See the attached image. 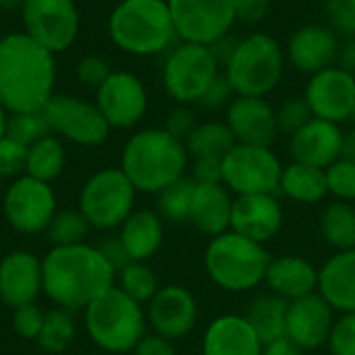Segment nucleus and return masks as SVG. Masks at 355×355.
I'll use <instances>...</instances> for the list:
<instances>
[{
  "label": "nucleus",
  "mask_w": 355,
  "mask_h": 355,
  "mask_svg": "<svg viewBox=\"0 0 355 355\" xmlns=\"http://www.w3.org/2000/svg\"><path fill=\"white\" fill-rule=\"evenodd\" d=\"M44 291L42 260L31 252L15 250L0 260V300L15 308L35 304Z\"/></svg>",
  "instance_id": "nucleus-20"
},
{
  "label": "nucleus",
  "mask_w": 355,
  "mask_h": 355,
  "mask_svg": "<svg viewBox=\"0 0 355 355\" xmlns=\"http://www.w3.org/2000/svg\"><path fill=\"white\" fill-rule=\"evenodd\" d=\"M304 98L316 119L339 125L352 119L355 108V77L339 64H333L310 75Z\"/></svg>",
  "instance_id": "nucleus-16"
},
{
  "label": "nucleus",
  "mask_w": 355,
  "mask_h": 355,
  "mask_svg": "<svg viewBox=\"0 0 355 355\" xmlns=\"http://www.w3.org/2000/svg\"><path fill=\"white\" fill-rule=\"evenodd\" d=\"M283 164L270 148L235 144L223 158V185L237 196L272 193L279 189Z\"/></svg>",
  "instance_id": "nucleus-10"
},
{
  "label": "nucleus",
  "mask_w": 355,
  "mask_h": 355,
  "mask_svg": "<svg viewBox=\"0 0 355 355\" xmlns=\"http://www.w3.org/2000/svg\"><path fill=\"white\" fill-rule=\"evenodd\" d=\"M268 252L262 243L252 241L235 231H227L206 248V270L210 279L227 291H248L266 279L270 264Z\"/></svg>",
  "instance_id": "nucleus-7"
},
{
  "label": "nucleus",
  "mask_w": 355,
  "mask_h": 355,
  "mask_svg": "<svg viewBox=\"0 0 355 355\" xmlns=\"http://www.w3.org/2000/svg\"><path fill=\"white\" fill-rule=\"evenodd\" d=\"M235 19L245 25H258L266 19L272 0H233Z\"/></svg>",
  "instance_id": "nucleus-48"
},
{
  "label": "nucleus",
  "mask_w": 355,
  "mask_h": 355,
  "mask_svg": "<svg viewBox=\"0 0 355 355\" xmlns=\"http://www.w3.org/2000/svg\"><path fill=\"white\" fill-rule=\"evenodd\" d=\"M87 231H89V223L79 210H64L54 214L52 223L46 229V235L52 248H67V245L83 243Z\"/></svg>",
  "instance_id": "nucleus-36"
},
{
  "label": "nucleus",
  "mask_w": 355,
  "mask_h": 355,
  "mask_svg": "<svg viewBox=\"0 0 355 355\" xmlns=\"http://www.w3.org/2000/svg\"><path fill=\"white\" fill-rule=\"evenodd\" d=\"M44 293L56 308L77 312L114 287L116 270L87 243L52 248L42 260Z\"/></svg>",
  "instance_id": "nucleus-2"
},
{
  "label": "nucleus",
  "mask_w": 355,
  "mask_h": 355,
  "mask_svg": "<svg viewBox=\"0 0 355 355\" xmlns=\"http://www.w3.org/2000/svg\"><path fill=\"white\" fill-rule=\"evenodd\" d=\"M339 67L345 69L347 73H352L355 77V37H349L345 42V46L339 50Z\"/></svg>",
  "instance_id": "nucleus-53"
},
{
  "label": "nucleus",
  "mask_w": 355,
  "mask_h": 355,
  "mask_svg": "<svg viewBox=\"0 0 355 355\" xmlns=\"http://www.w3.org/2000/svg\"><path fill=\"white\" fill-rule=\"evenodd\" d=\"M312 119H314L312 108H310V104H308V100L304 96H291V98H287L279 106V110H277L279 133H287V135L297 133Z\"/></svg>",
  "instance_id": "nucleus-40"
},
{
  "label": "nucleus",
  "mask_w": 355,
  "mask_h": 355,
  "mask_svg": "<svg viewBox=\"0 0 355 355\" xmlns=\"http://www.w3.org/2000/svg\"><path fill=\"white\" fill-rule=\"evenodd\" d=\"M225 123L233 131L237 144L270 148L279 135L277 110L264 98H233L227 106Z\"/></svg>",
  "instance_id": "nucleus-19"
},
{
  "label": "nucleus",
  "mask_w": 355,
  "mask_h": 355,
  "mask_svg": "<svg viewBox=\"0 0 355 355\" xmlns=\"http://www.w3.org/2000/svg\"><path fill=\"white\" fill-rule=\"evenodd\" d=\"M119 289H123L137 304H150L158 293V279L146 262H131L119 272Z\"/></svg>",
  "instance_id": "nucleus-37"
},
{
  "label": "nucleus",
  "mask_w": 355,
  "mask_h": 355,
  "mask_svg": "<svg viewBox=\"0 0 355 355\" xmlns=\"http://www.w3.org/2000/svg\"><path fill=\"white\" fill-rule=\"evenodd\" d=\"M196 125L198 123H196V116H193L191 108H187V104H179L177 108H173L168 112L162 129L168 131L173 137H177V139H181L185 144V139L189 137V133L193 131Z\"/></svg>",
  "instance_id": "nucleus-46"
},
{
  "label": "nucleus",
  "mask_w": 355,
  "mask_h": 355,
  "mask_svg": "<svg viewBox=\"0 0 355 355\" xmlns=\"http://www.w3.org/2000/svg\"><path fill=\"white\" fill-rule=\"evenodd\" d=\"M324 10L337 35L355 37V0H324Z\"/></svg>",
  "instance_id": "nucleus-41"
},
{
  "label": "nucleus",
  "mask_w": 355,
  "mask_h": 355,
  "mask_svg": "<svg viewBox=\"0 0 355 355\" xmlns=\"http://www.w3.org/2000/svg\"><path fill=\"white\" fill-rule=\"evenodd\" d=\"M75 333H77V327L73 320V312L54 308V310L46 312L44 327L37 337V345L46 354H62L73 343Z\"/></svg>",
  "instance_id": "nucleus-34"
},
{
  "label": "nucleus",
  "mask_w": 355,
  "mask_h": 355,
  "mask_svg": "<svg viewBox=\"0 0 355 355\" xmlns=\"http://www.w3.org/2000/svg\"><path fill=\"white\" fill-rule=\"evenodd\" d=\"M235 144H237L235 135L225 121L198 123L193 131L189 133V137L185 139L187 154L193 160H200V158L223 160L233 150Z\"/></svg>",
  "instance_id": "nucleus-31"
},
{
  "label": "nucleus",
  "mask_w": 355,
  "mask_h": 355,
  "mask_svg": "<svg viewBox=\"0 0 355 355\" xmlns=\"http://www.w3.org/2000/svg\"><path fill=\"white\" fill-rule=\"evenodd\" d=\"M75 73H77V79L87 85V87H94L98 89L108 77H110V64L106 58L102 56H96V54H89V56H83L77 67H75Z\"/></svg>",
  "instance_id": "nucleus-45"
},
{
  "label": "nucleus",
  "mask_w": 355,
  "mask_h": 355,
  "mask_svg": "<svg viewBox=\"0 0 355 355\" xmlns=\"http://www.w3.org/2000/svg\"><path fill=\"white\" fill-rule=\"evenodd\" d=\"M6 135L23 146H31L40 141L42 137L50 135V125L44 116V110L33 112H12L8 114L6 123Z\"/></svg>",
  "instance_id": "nucleus-38"
},
{
  "label": "nucleus",
  "mask_w": 355,
  "mask_h": 355,
  "mask_svg": "<svg viewBox=\"0 0 355 355\" xmlns=\"http://www.w3.org/2000/svg\"><path fill=\"white\" fill-rule=\"evenodd\" d=\"M202 355H262V341L245 316L227 314L208 327Z\"/></svg>",
  "instance_id": "nucleus-24"
},
{
  "label": "nucleus",
  "mask_w": 355,
  "mask_h": 355,
  "mask_svg": "<svg viewBox=\"0 0 355 355\" xmlns=\"http://www.w3.org/2000/svg\"><path fill=\"white\" fill-rule=\"evenodd\" d=\"M345 133L337 123L312 119L297 133L291 135V156L293 162L310 164L316 168H327L343 156Z\"/></svg>",
  "instance_id": "nucleus-22"
},
{
  "label": "nucleus",
  "mask_w": 355,
  "mask_h": 355,
  "mask_svg": "<svg viewBox=\"0 0 355 355\" xmlns=\"http://www.w3.org/2000/svg\"><path fill=\"white\" fill-rule=\"evenodd\" d=\"M96 106L110 129H131L146 116V85L129 71H112L110 77L96 89Z\"/></svg>",
  "instance_id": "nucleus-15"
},
{
  "label": "nucleus",
  "mask_w": 355,
  "mask_h": 355,
  "mask_svg": "<svg viewBox=\"0 0 355 355\" xmlns=\"http://www.w3.org/2000/svg\"><path fill=\"white\" fill-rule=\"evenodd\" d=\"M235 92L231 89V85H229V81H227V77H225V73H220L218 77H216V81L208 87V92L202 96V100L198 102L202 108H206V110H220L223 106H229L231 104V96H233Z\"/></svg>",
  "instance_id": "nucleus-47"
},
{
  "label": "nucleus",
  "mask_w": 355,
  "mask_h": 355,
  "mask_svg": "<svg viewBox=\"0 0 355 355\" xmlns=\"http://www.w3.org/2000/svg\"><path fill=\"white\" fill-rule=\"evenodd\" d=\"M343 156H345V158H349V160H354V162H355V129L352 131V133H349V135H345Z\"/></svg>",
  "instance_id": "nucleus-54"
},
{
  "label": "nucleus",
  "mask_w": 355,
  "mask_h": 355,
  "mask_svg": "<svg viewBox=\"0 0 355 355\" xmlns=\"http://www.w3.org/2000/svg\"><path fill=\"white\" fill-rule=\"evenodd\" d=\"M46 312H42L35 304H27L12 310V329L19 337L37 341L44 327Z\"/></svg>",
  "instance_id": "nucleus-42"
},
{
  "label": "nucleus",
  "mask_w": 355,
  "mask_h": 355,
  "mask_svg": "<svg viewBox=\"0 0 355 355\" xmlns=\"http://www.w3.org/2000/svg\"><path fill=\"white\" fill-rule=\"evenodd\" d=\"M121 241L131 258V262L150 260L162 245L164 225L158 212L133 210L131 216L121 225Z\"/></svg>",
  "instance_id": "nucleus-28"
},
{
  "label": "nucleus",
  "mask_w": 355,
  "mask_h": 355,
  "mask_svg": "<svg viewBox=\"0 0 355 355\" xmlns=\"http://www.w3.org/2000/svg\"><path fill=\"white\" fill-rule=\"evenodd\" d=\"M333 308L320 293H312L289 302L287 308V337L304 352L318 349L329 343L335 318Z\"/></svg>",
  "instance_id": "nucleus-18"
},
{
  "label": "nucleus",
  "mask_w": 355,
  "mask_h": 355,
  "mask_svg": "<svg viewBox=\"0 0 355 355\" xmlns=\"http://www.w3.org/2000/svg\"><path fill=\"white\" fill-rule=\"evenodd\" d=\"M54 54L17 31L0 40V104L8 114L44 110L54 96Z\"/></svg>",
  "instance_id": "nucleus-1"
},
{
  "label": "nucleus",
  "mask_w": 355,
  "mask_h": 355,
  "mask_svg": "<svg viewBox=\"0 0 355 355\" xmlns=\"http://www.w3.org/2000/svg\"><path fill=\"white\" fill-rule=\"evenodd\" d=\"M44 116L50 125V131L79 146H100L110 133V125L98 106L75 96L54 94L44 106Z\"/></svg>",
  "instance_id": "nucleus-14"
},
{
  "label": "nucleus",
  "mask_w": 355,
  "mask_h": 355,
  "mask_svg": "<svg viewBox=\"0 0 355 355\" xmlns=\"http://www.w3.org/2000/svg\"><path fill=\"white\" fill-rule=\"evenodd\" d=\"M110 40L127 54L154 56L177 40L166 0H123L108 19Z\"/></svg>",
  "instance_id": "nucleus-4"
},
{
  "label": "nucleus",
  "mask_w": 355,
  "mask_h": 355,
  "mask_svg": "<svg viewBox=\"0 0 355 355\" xmlns=\"http://www.w3.org/2000/svg\"><path fill=\"white\" fill-rule=\"evenodd\" d=\"M283 69L285 52L279 40L270 33L254 31L239 37L223 73L235 96L264 98L279 85Z\"/></svg>",
  "instance_id": "nucleus-5"
},
{
  "label": "nucleus",
  "mask_w": 355,
  "mask_h": 355,
  "mask_svg": "<svg viewBox=\"0 0 355 355\" xmlns=\"http://www.w3.org/2000/svg\"><path fill=\"white\" fill-rule=\"evenodd\" d=\"M177 37L212 46L235 25L233 0H166Z\"/></svg>",
  "instance_id": "nucleus-12"
},
{
  "label": "nucleus",
  "mask_w": 355,
  "mask_h": 355,
  "mask_svg": "<svg viewBox=\"0 0 355 355\" xmlns=\"http://www.w3.org/2000/svg\"><path fill=\"white\" fill-rule=\"evenodd\" d=\"M21 6L23 0H0V10H15V8L21 10Z\"/></svg>",
  "instance_id": "nucleus-55"
},
{
  "label": "nucleus",
  "mask_w": 355,
  "mask_h": 355,
  "mask_svg": "<svg viewBox=\"0 0 355 355\" xmlns=\"http://www.w3.org/2000/svg\"><path fill=\"white\" fill-rule=\"evenodd\" d=\"M349 121H354V125H355V108H354V112H352V119Z\"/></svg>",
  "instance_id": "nucleus-57"
},
{
  "label": "nucleus",
  "mask_w": 355,
  "mask_h": 355,
  "mask_svg": "<svg viewBox=\"0 0 355 355\" xmlns=\"http://www.w3.org/2000/svg\"><path fill=\"white\" fill-rule=\"evenodd\" d=\"M133 355H177V349L171 339H164L154 333L141 337V341L133 349Z\"/></svg>",
  "instance_id": "nucleus-51"
},
{
  "label": "nucleus",
  "mask_w": 355,
  "mask_h": 355,
  "mask_svg": "<svg viewBox=\"0 0 355 355\" xmlns=\"http://www.w3.org/2000/svg\"><path fill=\"white\" fill-rule=\"evenodd\" d=\"M191 179L202 185L223 183V160H214V158L193 160V177Z\"/></svg>",
  "instance_id": "nucleus-49"
},
{
  "label": "nucleus",
  "mask_w": 355,
  "mask_h": 355,
  "mask_svg": "<svg viewBox=\"0 0 355 355\" xmlns=\"http://www.w3.org/2000/svg\"><path fill=\"white\" fill-rule=\"evenodd\" d=\"M287 308L289 302L275 293L260 295L252 302L245 318L254 327L262 345L287 337Z\"/></svg>",
  "instance_id": "nucleus-30"
},
{
  "label": "nucleus",
  "mask_w": 355,
  "mask_h": 355,
  "mask_svg": "<svg viewBox=\"0 0 355 355\" xmlns=\"http://www.w3.org/2000/svg\"><path fill=\"white\" fill-rule=\"evenodd\" d=\"M262 355H304V349L295 345L289 337H281L262 345Z\"/></svg>",
  "instance_id": "nucleus-52"
},
{
  "label": "nucleus",
  "mask_w": 355,
  "mask_h": 355,
  "mask_svg": "<svg viewBox=\"0 0 355 355\" xmlns=\"http://www.w3.org/2000/svg\"><path fill=\"white\" fill-rule=\"evenodd\" d=\"M339 37L327 25H304L293 31L287 44V56L293 69L306 75L333 67L339 58Z\"/></svg>",
  "instance_id": "nucleus-21"
},
{
  "label": "nucleus",
  "mask_w": 355,
  "mask_h": 355,
  "mask_svg": "<svg viewBox=\"0 0 355 355\" xmlns=\"http://www.w3.org/2000/svg\"><path fill=\"white\" fill-rule=\"evenodd\" d=\"M187 162L189 154L185 144L164 129L137 131L121 154V171L144 193H160L185 177Z\"/></svg>",
  "instance_id": "nucleus-3"
},
{
  "label": "nucleus",
  "mask_w": 355,
  "mask_h": 355,
  "mask_svg": "<svg viewBox=\"0 0 355 355\" xmlns=\"http://www.w3.org/2000/svg\"><path fill=\"white\" fill-rule=\"evenodd\" d=\"M329 193H333L341 202L355 200V162L341 156L331 166L324 168Z\"/></svg>",
  "instance_id": "nucleus-39"
},
{
  "label": "nucleus",
  "mask_w": 355,
  "mask_h": 355,
  "mask_svg": "<svg viewBox=\"0 0 355 355\" xmlns=\"http://www.w3.org/2000/svg\"><path fill=\"white\" fill-rule=\"evenodd\" d=\"M62 168H64V148L60 139H56L54 135H46L27 148L25 175L50 183L62 173Z\"/></svg>",
  "instance_id": "nucleus-33"
},
{
  "label": "nucleus",
  "mask_w": 355,
  "mask_h": 355,
  "mask_svg": "<svg viewBox=\"0 0 355 355\" xmlns=\"http://www.w3.org/2000/svg\"><path fill=\"white\" fill-rule=\"evenodd\" d=\"M329 349L333 355H355V312H347L335 320Z\"/></svg>",
  "instance_id": "nucleus-43"
},
{
  "label": "nucleus",
  "mask_w": 355,
  "mask_h": 355,
  "mask_svg": "<svg viewBox=\"0 0 355 355\" xmlns=\"http://www.w3.org/2000/svg\"><path fill=\"white\" fill-rule=\"evenodd\" d=\"M279 189L293 202L316 204L329 193L324 168L291 162L289 166H283Z\"/></svg>",
  "instance_id": "nucleus-29"
},
{
  "label": "nucleus",
  "mask_w": 355,
  "mask_h": 355,
  "mask_svg": "<svg viewBox=\"0 0 355 355\" xmlns=\"http://www.w3.org/2000/svg\"><path fill=\"white\" fill-rule=\"evenodd\" d=\"M320 231L337 252L355 248V206L352 202H333L320 216Z\"/></svg>",
  "instance_id": "nucleus-32"
},
{
  "label": "nucleus",
  "mask_w": 355,
  "mask_h": 355,
  "mask_svg": "<svg viewBox=\"0 0 355 355\" xmlns=\"http://www.w3.org/2000/svg\"><path fill=\"white\" fill-rule=\"evenodd\" d=\"M21 19L23 33L52 54L71 48L81 25L75 0H23Z\"/></svg>",
  "instance_id": "nucleus-11"
},
{
  "label": "nucleus",
  "mask_w": 355,
  "mask_h": 355,
  "mask_svg": "<svg viewBox=\"0 0 355 355\" xmlns=\"http://www.w3.org/2000/svg\"><path fill=\"white\" fill-rule=\"evenodd\" d=\"M231 212H233V200L229 198L223 183L218 185L196 183L189 223L198 231L210 237H218L227 233L231 229Z\"/></svg>",
  "instance_id": "nucleus-27"
},
{
  "label": "nucleus",
  "mask_w": 355,
  "mask_h": 355,
  "mask_svg": "<svg viewBox=\"0 0 355 355\" xmlns=\"http://www.w3.org/2000/svg\"><path fill=\"white\" fill-rule=\"evenodd\" d=\"M220 75V64L210 46L181 42L162 67V85L179 104H198Z\"/></svg>",
  "instance_id": "nucleus-8"
},
{
  "label": "nucleus",
  "mask_w": 355,
  "mask_h": 355,
  "mask_svg": "<svg viewBox=\"0 0 355 355\" xmlns=\"http://www.w3.org/2000/svg\"><path fill=\"white\" fill-rule=\"evenodd\" d=\"M146 318L156 335L175 341L193 331L198 322V304L185 287L166 285L150 300Z\"/></svg>",
  "instance_id": "nucleus-17"
},
{
  "label": "nucleus",
  "mask_w": 355,
  "mask_h": 355,
  "mask_svg": "<svg viewBox=\"0 0 355 355\" xmlns=\"http://www.w3.org/2000/svg\"><path fill=\"white\" fill-rule=\"evenodd\" d=\"M196 181L181 177L158 193V214L168 223H189Z\"/></svg>",
  "instance_id": "nucleus-35"
},
{
  "label": "nucleus",
  "mask_w": 355,
  "mask_h": 355,
  "mask_svg": "<svg viewBox=\"0 0 355 355\" xmlns=\"http://www.w3.org/2000/svg\"><path fill=\"white\" fill-rule=\"evenodd\" d=\"M85 331L89 339L104 352L127 354L146 335V312L141 304L131 300L123 289L112 287L85 310Z\"/></svg>",
  "instance_id": "nucleus-6"
},
{
  "label": "nucleus",
  "mask_w": 355,
  "mask_h": 355,
  "mask_svg": "<svg viewBox=\"0 0 355 355\" xmlns=\"http://www.w3.org/2000/svg\"><path fill=\"white\" fill-rule=\"evenodd\" d=\"M6 123H8V112H6L4 106L0 104V139L6 135Z\"/></svg>",
  "instance_id": "nucleus-56"
},
{
  "label": "nucleus",
  "mask_w": 355,
  "mask_h": 355,
  "mask_svg": "<svg viewBox=\"0 0 355 355\" xmlns=\"http://www.w3.org/2000/svg\"><path fill=\"white\" fill-rule=\"evenodd\" d=\"M135 193L137 189L121 168H102L85 181L79 212L98 231L116 229L131 216Z\"/></svg>",
  "instance_id": "nucleus-9"
},
{
  "label": "nucleus",
  "mask_w": 355,
  "mask_h": 355,
  "mask_svg": "<svg viewBox=\"0 0 355 355\" xmlns=\"http://www.w3.org/2000/svg\"><path fill=\"white\" fill-rule=\"evenodd\" d=\"M268 287L275 295L293 302L318 291V270L300 256H279L272 258L266 270Z\"/></svg>",
  "instance_id": "nucleus-25"
},
{
  "label": "nucleus",
  "mask_w": 355,
  "mask_h": 355,
  "mask_svg": "<svg viewBox=\"0 0 355 355\" xmlns=\"http://www.w3.org/2000/svg\"><path fill=\"white\" fill-rule=\"evenodd\" d=\"M281 225L283 210L272 193L237 196V200H233L231 231L252 241L264 243L279 233Z\"/></svg>",
  "instance_id": "nucleus-23"
},
{
  "label": "nucleus",
  "mask_w": 355,
  "mask_h": 355,
  "mask_svg": "<svg viewBox=\"0 0 355 355\" xmlns=\"http://www.w3.org/2000/svg\"><path fill=\"white\" fill-rule=\"evenodd\" d=\"M25 162H27V146L4 135L0 139V179L23 173Z\"/></svg>",
  "instance_id": "nucleus-44"
},
{
  "label": "nucleus",
  "mask_w": 355,
  "mask_h": 355,
  "mask_svg": "<svg viewBox=\"0 0 355 355\" xmlns=\"http://www.w3.org/2000/svg\"><path fill=\"white\" fill-rule=\"evenodd\" d=\"M318 293L337 312H355V248L337 252L318 270Z\"/></svg>",
  "instance_id": "nucleus-26"
},
{
  "label": "nucleus",
  "mask_w": 355,
  "mask_h": 355,
  "mask_svg": "<svg viewBox=\"0 0 355 355\" xmlns=\"http://www.w3.org/2000/svg\"><path fill=\"white\" fill-rule=\"evenodd\" d=\"M2 208L15 231L23 235H37L48 229L56 214V196L50 183L23 175L8 185Z\"/></svg>",
  "instance_id": "nucleus-13"
},
{
  "label": "nucleus",
  "mask_w": 355,
  "mask_h": 355,
  "mask_svg": "<svg viewBox=\"0 0 355 355\" xmlns=\"http://www.w3.org/2000/svg\"><path fill=\"white\" fill-rule=\"evenodd\" d=\"M98 250H100V254L106 258V262H108L116 272H121L127 264H131V258H129V254H127V250H125L121 237H108L106 241H102V243L98 245Z\"/></svg>",
  "instance_id": "nucleus-50"
}]
</instances>
